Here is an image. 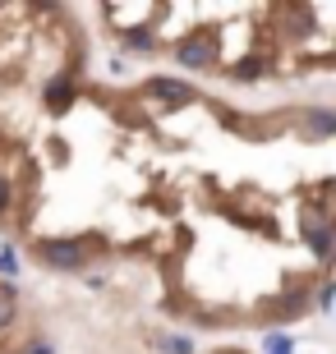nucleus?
I'll list each match as a JSON object with an SVG mask.
<instances>
[{
    "instance_id": "nucleus-1",
    "label": "nucleus",
    "mask_w": 336,
    "mask_h": 354,
    "mask_svg": "<svg viewBox=\"0 0 336 354\" xmlns=\"http://www.w3.org/2000/svg\"><path fill=\"white\" fill-rule=\"evenodd\" d=\"M37 263L55 272H83L92 258V239H37Z\"/></svg>"
},
{
    "instance_id": "nucleus-2",
    "label": "nucleus",
    "mask_w": 336,
    "mask_h": 354,
    "mask_svg": "<svg viewBox=\"0 0 336 354\" xmlns=\"http://www.w3.org/2000/svg\"><path fill=\"white\" fill-rule=\"evenodd\" d=\"M175 60L184 69H207L217 74V60H221V46H217V32H189V37L175 41Z\"/></svg>"
},
{
    "instance_id": "nucleus-3",
    "label": "nucleus",
    "mask_w": 336,
    "mask_h": 354,
    "mask_svg": "<svg viewBox=\"0 0 336 354\" xmlns=\"http://www.w3.org/2000/svg\"><path fill=\"white\" fill-rule=\"evenodd\" d=\"M143 92L157 97V102H166V106H194L198 102V88L194 83H180V79H148Z\"/></svg>"
},
{
    "instance_id": "nucleus-4",
    "label": "nucleus",
    "mask_w": 336,
    "mask_h": 354,
    "mask_svg": "<svg viewBox=\"0 0 336 354\" xmlns=\"http://www.w3.org/2000/svg\"><path fill=\"white\" fill-rule=\"evenodd\" d=\"M42 102L51 106V111H69V106L78 102V83L69 79V74H55V79H46V88H42Z\"/></svg>"
},
{
    "instance_id": "nucleus-5",
    "label": "nucleus",
    "mask_w": 336,
    "mask_h": 354,
    "mask_svg": "<svg viewBox=\"0 0 336 354\" xmlns=\"http://www.w3.org/2000/svg\"><path fill=\"white\" fill-rule=\"evenodd\" d=\"M221 74H231L235 83H258V79H267V74H272V55L254 51V55H245V60H235L231 69H221Z\"/></svg>"
},
{
    "instance_id": "nucleus-6",
    "label": "nucleus",
    "mask_w": 336,
    "mask_h": 354,
    "mask_svg": "<svg viewBox=\"0 0 336 354\" xmlns=\"http://www.w3.org/2000/svg\"><path fill=\"white\" fill-rule=\"evenodd\" d=\"M304 308H309V290H285V295H276V299L263 304L267 317H299Z\"/></svg>"
},
{
    "instance_id": "nucleus-7",
    "label": "nucleus",
    "mask_w": 336,
    "mask_h": 354,
    "mask_svg": "<svg viewBox=\"0 0 336 354\" xmlns=\"http://www.w3.org/2000/svg\"><path fill=\"white\" fill-rule=\"evenodd\" d=\"M120 41H125L130 51H139V55H152V51H157L152 28H125V32H120Z\"/></svg>"
},
{
    "instance_id": "nucleus-8",
    "label": "nucleus",
    "mask_w": 336,
    "mask_h": 354,
    "mask_svg": "<svg viewBox=\"0 0 336 354\" xmlns=\"http://www.w3.org/2000/svg\"><path fill=\"white\" fill-rule=\"evenodd\" d=\"M14 304H19V286L14 281H0V331L14 322Z\"/></svg>"
},
{
    "instance_id": "nucleus-9",
    "label": "nucleus",
    "mask_w": 336,
    "mask_h": 354,
    "mask_svg": "<svg viewBox=\"0 0 336 354\" xmlns=\"http://www.w3.org/2000/svg\"><path fill=\"white\" fill-rule=\"evenodd\" d=\"M263 354H295V345H290V336H281V331H267V336H263Z\"/></svg>"
},
{
    "instance_id": "nucleus-10",
    "label": "nucleus",
    "mask_w": 336,
    "mask_h": 354,
    "mask_svg": "<svg viewBox=\"0 0 336 354\" xmlns=\"http://www.w3.org/2000/svg\"><path fill=\"white\" fill-rule=\"evenodd\" d=\"M309 124L318 133H332L336 129V115H332V111H323V106H313V111H309Z\"/></svg>"
},
{
    "instance_id": "nucleus-11",
    "label": "nucleus",
    "mask_w": 336,
    "mask_h": 354,
    "mask_svg": "<svg viewBox=\"0 0 336 354\" xmlns=\"http://www.w3.org/2000/svg\"><path fill=\"white\" fill-rule=\"evenodd\" d=\"M0 276H5V281H14V276H19V258H14V249L0 253Z\"/></svg>"
},
{
    "instance_id": "nucleus-12",
    "label": "nucleus",
    "mask_w": 336,
    "mask_h": 354,
    "mask_svg": "<svg viewBox=\"0 0 336 354\" xmlns=\"http://www.w3.org/2000/svg\"><path fill=\"white\" fill-rule=\"evenodd\" d=\"M10 207H14V184L5 180V175H0V216H5Z\"/></svg>"
},
{
    "instance_id": "nucleus-13",
    "label": "nucleus",
    "mask_w": 336,
    "mask_h": 354,
    "mask_svg": "<svg viewBox=\"0 0 336 354\" xmlns=\"http://www.w3.org/2000/svg\"><path fill=\"white\" fill-rule=\"evenodd\" d=\"M332 281H318V295H313V299H318V308H332Z\"/></svg>"
},
{
    "instance_id": "nucleus-14",
    "label": "nucleus",
    "mask_w": 336,
    "mask_h": 354,
    "mask_svg": "<svg viewBox=\"0 0 336 354\" xmlns=\"http://www.w3.org/2000/svg\"><path fill=\"white\" fill-rule=\"evenodd\" d=\"M166 350H170V354H189V341H184V336H170Z\"/></svg>"
},
{
    "instance_id": "nucleus-15",
    "label": "nucleus",
    "mask_w": 336,
    "mask_h": 354,
    "mask_svg": "<svg viewBox=\"0 0 336 354\" xmlns=\"http://www.w3.org/2000/svg\"><path fill=\"white\" fill-rule=\"evenodd\" d=\"M28 354H55V350H51V345H33Z\"/></svg>"
}]
</instances>
